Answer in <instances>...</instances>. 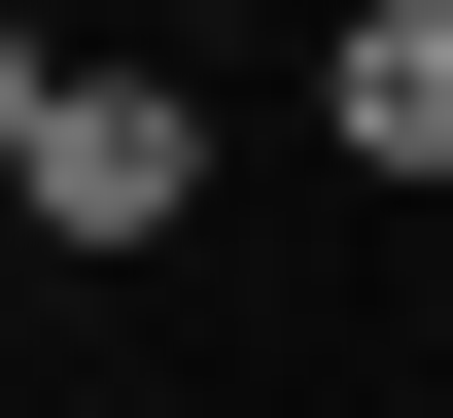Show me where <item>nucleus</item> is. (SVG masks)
Returning a JSON list of instances; mask_svg holds the SVG:
<instances>
[{
  "label": "nucleus",
  "mask_w": 453,
  "mask_h": 418,
  "mask_svg": "<svg viewBox=\"0 0 453 418\" xmlns=\"http://www.w3.org/2000/svg\"><path fill=\"white\" fill-rule=\"evenodd\" d=\"M210 209V105H174V70H70L35 105V244H174Z\"/></svg>",
  "instance_id": "f257e3e1"
},
{
  "label": "nucleus",
  "mask_w": 453,
  "mask_h": 418,
  "mask_svg": "<svg viewBox=\"0 0 453 418\" xmlns=\"http://www.w3.org/2000/svg\"><path fill=\"white\" fill-rule=\"evenodd\" d=\"M35 105H70V70H35V35H0V209H35Z\"/></svg>",
  "instance_id": "7ed1b4c3"
},
{
  "label": "nucleus",
  "mask_w": 453,
  "mask_h": 418,
  "mask_svg": "<svg viewBox=\"0 0 453 418\" xmlns=\"http://www.w3.org/2000/svg\"><path fill=\"white\" fill-rule=\"evenodd\" d=\"M314 105H349V175H453V0H349Z\"/></svg>",
  "instance_id": "f03ea898"
}]
</instances>
